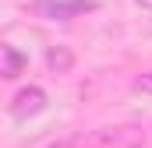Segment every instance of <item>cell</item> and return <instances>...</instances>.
<instances>
[{
    "mask_svg": "<svg viewBox=\"0 0 152 148\" xmlns=\"http://www.w3.org/2000/svg\"><path fill=\"white\" fill-rule=\"evenodd\" d=\"M71 148H142L138 127H99L92 134L71 138Z\"/></svg>",
    "mask_w": 152,
    "mask_h": 148,
    "instance_id": "1",
    "label": "cell"
},
{
    "mask_svg": "<svg viewBox=\"0 0 152 148\" xmlns=\"http://www.w3.org/2000/svg\"><path fill=\"white\" fill-rule=\"evenodd\" d=\"M96 7H99L96 0H36L32 14L46 18V21H71V18H81V14H88Z\"/></svg>",
    "mask_w": 152,
    "mask_h": 148,
    "instance_id": "2",
    "label": "cell"
},
{
    "mask_svg": "<svg viewBox=\"0 0 152 148\" xmlns=\"http://www.w3.org/2000/svg\"><path fill=\"white\" fill-rule=\"evenodd\" d=\"M42 110H46V92H42V88H36V85L21 88V92L11 99V116H14V120H28V116H39Z\"/></svg>",
    "mask_w": 152,
    "mask_h": 148,
    "instance_id": "3",
    "label": "cell"
},
{
    "mask_svg": "<svg viewBox=\"0 0 152 148\" xmlns=\"http://www.w3.org/2000/svg\"><path fill=\"white\" fill-rule=\"evenodd\" d=\"M25 71V53H18L14 46H7V42H0V78H18V74Z\"/></svg>",
    "mask_w": 152,
    "mask_h": 148,
    "instance_id": "4",
    "label": "cell"
},
{
    "mask_svg": "<svg viewBox=\"0 0 152 148\" xmlns=\"http://www.w3.org/2000/svg\"><path fill=\"white\" fill-rule=\"evenodd\" d=\"M46 67L53 74H67L75 67V53L67 46H53V49H46Z\"/></svg>",
    "mask_w": 152,
    "mask_h": 148,
    "instance_id": "5",
    "label": "cell"
},
{
    "mask_svg": "<svg viewBox=\"0 0 152 148\" xmlns=\"http://www.w3.org/2000/svg\"><path fill=\"white\" fill-rule=\"evenodd\" d=\"M134 92H145V95H152V71L142 74V78H134Z\"/></svg>",
    "mask_w": 152,
    "mask_h": 148,
    "instance_id": "6",
    "label": "cell"
},
{
    "mask_svg": "<svg viewBox=\"0 0 152 148\" xmlns=\"http://www.w3.org/2000/svg\"><path fill=\"white\" fill-rule=\"evenodd\" d=\"M50 148H71V141H57V145H50Z\"/></svg>",
    "mask_w": 152,
    "mask_h": 148,
    "instance_id": "7",
    "label": "cell"
},
{
    "mask_svg": "<svg viewBox=\"0 0 152 148\" xmlns=\"http://www.w3.org/2000/svg\"><path fill=\"white\" fill-rule=\"evenodd\" d=\"M138 4H142V7H145V11H152V0H138Z\"/></svg>",
    "mask_w": 152,
    "mask_h": 148,
    "instance_id": "8",
    "label": "cell"
}]
</instances>
